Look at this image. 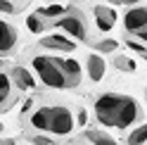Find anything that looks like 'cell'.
<instances>
[{
	"label": "cell",
	"instance_id": "10",
	"mask_svg": "<svg viewBox=\"0 0 147 145\" xmlns=\"http://www.w3.org/2000/svg\"><path fill=\"white\" fill-rule=\"evenodd\" d=\"M83 74L90 83H100L105 76H107V60L105 55H100V52H90L83 62Z\"/></svg>",
	"mask_w": 147,
	"mask_h": 145
},
{
	"label": "cell",
	"instance_id": "28",
	"mask_svg": "<svg viewBox=\"0 0 147 145\" xmlns=\"http://www.w3.org/2000/svg\"><path fill=\"white\" fill-rule=\"evenodd\" d=\"M64 145H74V143H64Z\"/></svg>",
	"mask_w": 147,
	"mask_h": 145
},
{
	"label": "cell",
	"instance_id": "6",
	"mask_svg": "<svg viewBox=\"0 0 147 145\" xmlns=\"http://www.w3.org/2000/svg\"><path fill=\"white\" fill-rule=\"evenodd\" d=\"M19 95H22V90L14 86L10 71L0 67V114L10 112L12 107L19 102Z\"/></svg>",
	"mask_w": 147,
	"mask_h": 145
},
{
	"label": "cell",
	"instance_id": "9",
	"mask_svg": "<svg viewBox=\"0 0 147 145\" xmlns=\"http://www.w3.org/2000/svg\"><path fill=\"white\" fill-rule=\"evenodd\" d=\"M147 26V5H133V7H126L123 12V31L126 36H135L140 29Z\"/></svg>",
	"mask_w": 147,
	"mask_h": 145
},
{
	"label": "cell",
	"instance_id": "7",
	"mask_svg": "<svg viewBox=\"0 0 147 145\" xmlns=\"http://www.w3.org/2000/svg\"><path fill=\"white\" fill-rule=\"evenodd\" d=\"M19 43H22V36L19 29L14 24H10L7 19L0 17V57H10L19 50Z\"/></svg>",
	"mask_w": 147,
	"mask_h": 145
},
{
	"label": "cell",
	"instance_id": "25",
	"mask_svg": "<svg viewBox=\"0 0 147 145\" xmlns=\"http://www.w3.org/2000/svg\"><path fill=\"white\" fill-rule=\"evenodd\" d=\"M14 3H24V5H29V0H14Z\"/></svg>",
	"mask_w": 147,
	"mask_h": 145
},
{
	"label": "cell",
	"instance_id": "3",
	"mask_svg": "<svg viewBox=\"0 0 147 145\" xmlns=\"http://www.w3.org/2000/svg\"><path fill=\"white\" fill-rule=\"evenodd\" d=\"M93 114L100 126L114 131H128L135 124L145 121L142 105L133 95L114 93V90H102L93 98Z\"/></svg>",
	"mask_w": 147,
	"mask_h": 145
},
{
	"label": "cell",
	"instance_id": "5",
	"mask_svg": "<svg viewBox=\"0 0 147 145\" xmlns=\"http://www.w3.org/2000/svg\"><path fill=\"white\" fill-rule=\"evenodd\" d=\"M76 41L69 38L67 33L62 31H55V33H48V36H40L38 38V48L45 50V52H59V55H69V52L76 50Z\"/></svg>",
	"mask_w": 147,
	"mask_h": 145
},
{
	"label": "cell",
	"instance_id": "11",
	"mask_svg": "<svg viewBox=\"0 0 147 145\" xmlns=\"http://www.w3.org/2000/svg\"><path fill=\"white\" fill-rule=\"evenodd\" d=\"M10 76H12V81H14V86L22 90V93H33L36 88H38V79L33 76V71L31 69H26V67H22V64H12L10 69Z\"/></svg>",
	"mask_w": 147,
	"mask_h": 145
},
{
	"label": "cell",
	"instance_id": "20",
	"mask_svg": "<svg viewBox=\"0 0 147 145\" xmlns=\"http://www.w3.org/2000/svg\"><path fill=\"white\" fill-rule=\"evenodd\" d=\"M26 140H29L31 145H55V138H52V136H45V133H33V131H29V133H26Z\"/></svg>",
	"mask_w": 147,
	"mask_h": 145
},
{
	"label": "cell",
	"instance_id": "23",
	"mask_svg": "<svg viewBox=\"0 0 147 145\" xmlns=\"http://www.w3.org/2000/svg\"><path fill=\"white\" fill-rule=\"evenodd\" d=\"M0 145H17V138H0Z\"/></svg>",
	"mask_w": 147,
	"mask_h": 145
},
{
	"label": "cell",
	"instance_id": "4",
	"mask_svg": "<svg viewBox=\"0 0 147 145\" xmlns=\"http://www.w3.org/2000/svg\"><path fill=\"white\" fill-rule=\"evenodd\" d=\"M50 26H52L55 31L67 33L69 38L78 41V43H88V41H90V24H88V19H86V14L81 12V10H76V7H69L62 17L52 19Z\"/></svg>",
	"mask_w": 147,
	"mask_h": 145
},
{
	"label": "cell",
	"instance_id": "8",
	"mask_svg": "<svg viewBox=\"0 0 147 145\" xmlns=\"http://www.w3.org/2000/svg\"><path fill=\"white\" fill-rule=\"evenodd\" d=\"M93 19H95L93 26H95L97 33H109V31H114V26L119 22V14L112 5L102 3V5H93Z\"/></svg>",
	"mask_w": 147,
	"mask_h": 145
},
{
	"label": "cell",
	"instance_id": "16",
	"mask_svg": "<svg viewBox=\"0 0 147 145\" xmlns=\"http://www.w3.org/2000/svg\"><path fill=\"white\" fill-rule=\"evenodd\" d=\"M67 10H69V5H45V7H38V14L45 22H52V19H57V17H62Z\"/></svg>",
	"mask_w": 147,
	"mask_h": 145
},
{
	"label": "cell",
	"instance_id": "26",
	"mask_svg": "<svg viewBox=\"0 0 147 145\" xmlns=\"http://www.w3.org/2000/svg\"><path fill=\"white\" fill-rule=\"evenodd\" d=\"M76 145H88V143H83V140H81V138H78V143H76Z\"/></svg>",
	"mask_w": 147,
	"mask_h": 145
},
{
	"label": "cell",
	"instance_id": "22",
	"mask_svg": "<svg viewBox=\"0 0 147 145\" xmlns=\"http://www.w3.org/2000/svg\"><path fill=\"white\" fill-rule=\"evenodd\" d=\"M133 38H138V41H142V43H147V26H145V29H140V31H138V33L133 36Z\"/></svg>",
	"mask_w": 147,
	"mask_h": 145
},
{
	"label": "cell",
	"instance_id": "18",
	"mask_svg": "<svg viewBox=\"0 0 147 145\" xmlns=\"http://www.w3.org/2000/svg\"><path fill=\"white\" fill-rule=\"evenodd\" d=\"M24 10H26L24 3H14V0H0V12H3V14L14 17V14H19V12H24Z\"/></svg>",
	"mask_w": 147,
	"mask_h": 145
},
{
	"label": "cell",
	"instance_id": "2",
	"mask_svg": "<svg viewBox=\"0 0 147 145\" xmlns=\"http://www.w3.org/2000/svg\"><path fill=\"white\" fill-rule=\"evenodd\" d=\"M31 71L38 83L48 90H76L83 83V64L76 57L59 52H36L31 55Z\"/></svg>",
	"mask_w": 147,
	"mask_h": 145
},
{
	"label": "cell",
	"instance_id": "17",
	"mask_svg": "<svg viewBox=\"0 0 147 145\" xmlns=\"http://www.w3.org/2000/svg\"><path fill=\"white\" fill-rule=\"evenodd\" d=\"M26 24H29V31H31V33H43L45 29H50V22H45L38 12H36V14H29Z\"/></svg>",
	"mask_w": 147,
	"mask_h": 145
},
{
	"label": "cell",
	"instance_id": "13",
	"mask_svg": "<svg viewBox=\"0 0 147 145\" xmlns=\"http://www.w3.org/2000/svg\"><path fill=\"white\" fill-rule=\"evenodd\" d=\"M126 145H147V121L135 124L133 129L126 131Z\"/></svg>",
	"mask_w": 147,
	"mask_h": 145
},
{
	"label": "cell",
	"instance_id": "15",
	"mask_svg": "<svg viewBox=\"0 0 147 145\" xmlns=\"http://www.w3.org/2000/svg\"><path fill=\"white\" fill-rule=\"evenodd\" d=\"M95 48V52H100V55H114V52L119 50V41H114V38H100V41H95V43H90Z\"/></svg>",
	"mask_w": 147,
	"mask_h": 145
},
{
	"label": "cell",
	"instance_id": "1",
	"mask_svg": "<svg viewBox=\"0 0 147 145\" xmlns=\"http://www.w3.org/2000/svg\"><path fill=\"white\" fill-rule=\"evenodd\" d=\"M86 121V114L81 107L71 105L67 100H52V98H40L31 102L29 112L24 114V126L26 131L33 133H45L52 138H69L78 124Z\"/></svg>",
	"mask_w": 147,
	"mask_h": 145
},
{
	"label": "cell",
	"instance_id": "21",
	"mask_svg": "<svg viewBox=\"0 0 147 145\" xmlns=\"http://www.w3.org/2000/svg\"><path fill=\"white\" fill-rule=\"evenodd\" d=\"M107 5H119V7H133V5H138L140 0H105Z\"/></svg>",
	"mask_w": 147,
	"mask_h": 145
},
{
	"label": "cell",
	"instance_id": "19",
	"mask_svg": "<svg viewBox=\"0 0 147 145\" xmlns=\"http://www.w3.org/2000/svg\"><path fill=\"white\" fill-rule=\"evenodd\" d=\"M126 45L131 48L135 55H140L145 62H147V43H142V41H138V38H133V36H126Z\"/></svg>",
	"mask_w": 147,
	"mask_h": 145
},
{
	"label": "cell",
	"instance_id": "27",
	"mask_svg": "<svg viewBox=\"0 0 147 145\" xmlns=\"http://www.w3.org/2000/svg\"><path fill=\"white\" fill-rule=\"evenodd\" d=\"M145 100H147V90H145Z\"/></svg>",
	"mask_w": 147,
	"mask_h": 145
},
{
	"label": "cell",
	"instance_id": "24",
	"mask_svg": "<svg viewBox=\"0 0 147 145\" xmlns=\"http://www.w3.org/2000/svg\"><path fill=\"white\" fill-rule=\"evenodd\" d=\"M3 131H5V124H3V121H0V136H3Z\"/></svg>",
	"mask_w": 147,
	"mask_h": 145
},
{
	"label": "cell",
	"instance_id": "12",
	"mask_svg": "<svg viewBox=\"0 0 147 145\" xmlns=\"http://www.w3.org/2000/svg\"><path fill=\"white\" fill-rule=\"evenodd\" d=\"M81 140L88 145H119V140L112 133H107L105 129H95V126H90V129L81 133Z\"/></svg>",
	"mask_w": 147,
	"mask_h": 145
},
{
	"label": "cell",
	"instance_id": "14",
	"mask_svg": "<svg viewBox=\"0 0 147 145\" xmlns=\"http://www.w3.org/2000/svg\"><path fill=\"white\" fill-rule=\"evenodd\" d=\"M112 67L116 71H123V74H135V71H138V62L133 57H128V55H119V52H114V55H112Z\"/></svg>",
	"mask_w": 147,
	"mask_h": 145
}]
</instances>
